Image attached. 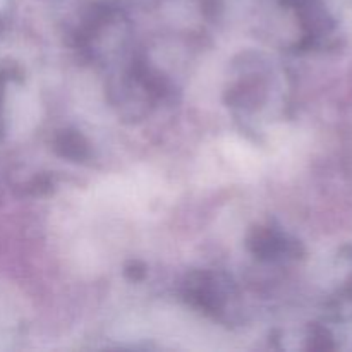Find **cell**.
Segmentation results:
<instances>
[{
    "label": "cell",
    "instance_id": "1",
    "mask_svg": "<svg viewBox=\"0 0 352 352\" xmlns=\"http://www.w3.org/2000/svg\"><path fill=\"white\" fill-rule=\"evenodd\" d=\"M188 298L196 308L220 316L232 299L230 282L213 272H199L188 280Z\"/></svg>",
    "mask_w": 352,
    "mask_h": 352
},
{
    "label": "cell",
    "instance_id": "2",
    "mask_svg": "<svg viewBox=\"0 0 352 352\" xmlns=\"http://www.w3.org/2000/svg\"><path fill=\"white\" fill-rule=\"evenodd\" d=\"M250 246L258 258L263 260H277V258L294 256L296 243L287 239V236L275 229H260L250 239Z\"/></svg>",
    "mask_w": 352,
    "mask_h": 352
},
{
    "label": "cell",
    "instance_id": "3",
    "mask_svg": "<svg viewBox=\"0 0 352 352\" xmlns=\"http://www.w3.org/2000/svg\"><path fill=\"white\" fill-rule=\"evenodd\" d=\"M57 148L62 150V155L67 158H85L88 153V144L76 133L62 134Z\"/></svg>",
    "mask_w": 352,
    "mask_h": 352
},
{
    "label": "cell",
    "instance_id": "4",
    "mask_svg": "<svg viewBox=\"0 0 352 352\" xmlns=\"http://www.w3.org/2000/svg\"><path fill=\"white\" fill-rule=\"evenodd\" d=\"M14 72L10 71L9 65H0V134H2V105H3V91L9 79H12Z\"/></svg>",
    "mask_w": 352,
    "mask_h": 352
},
{
    "label": "cell",
    "instance_id": "5",
    "mask_svg": "<svg viewBox=\"0 0 352 352\" xmlns=\"http://www.w3.org/2000/svg\"><path fill=\"white\" fill-rule=\"evenodd\" d=\"M6 21H7V6L3 0H0V31H2V28L6 26Z\"/></svg>",
    "mask_w": 352,
    "mask_h": 352
}]
</instances>
